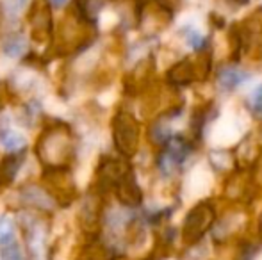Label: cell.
Instances as JSON below:
<instances>
[{"label":"cell","instance_id":"cell-3","mask_svg":"<svg viewBox=\"0 0 262 260\" xmlns=\"http://www.w3.org/2000/svg\"><path fill=\"white\" fill-rule=\"evenodd\" d=\"M246 77H248L246 73L237 72V69H223V72L220 73V86L223 87V89H234V87H237Z\"/></svg>","mask_w":262,"mask_h":260},{"label":"cell","instance_id":"cell-1","mask_svg":"<svg viewBox=\"0 0 262 260\" xmlns=\"http://www.w3.org/2000/svg\"><path fill=\"white\" fill-rule=\"evenodd\" d=\"M0 260H25L9 218H0Z\"/></svg>","mask_w":262,"mask_h":260},{"label":"cell","instance_id":"cell-4","mask_svg":"<svg viewBox=\"0 0 262 260\" xmlns=\"http://www.w3.org/2000/svg\"><path fill=\"white\" fill-rule=\"evenodd\" d=\"M24 49H25V39L21 38V36H11L6 41V45H4V52L11 57L20 56V54L24 52Z\"/></svg>","mask_w":262,"mask_h":260},{"label":"cell","instance_id":"cell-5","mask_svg":"<svg viewBox=\"0 0 262 260\" xmlns=\"http://www.w3.org/2000/svg\"><path fill=\"white\" fill-rule=\"evenodd\" d=\"M27 0H4V11L7 16H18L25 7Z\"/></svg>","mask_w":262,"mask_h":260},{"label":"cell","instance_id":"cell-6","mask_svg":"<svg viewBox=\"0 0 262 260\" xmlns=\"http://www.w3.org/2000/svg\"><path fill=\"white\" fill-rule=\"evenodd\" d=\"M252 107H253V111H255L257 114H262V84H260V86H257L255 91H253Z\"/></svg>","mask_w":262,"mask_h":260},{"label":"cell","instance_id":"cell-2","mask_svg":"<svg viewBox=\"0 0 262 260\" xmlns=\"http://www.w3.org/2000/svg\"><path fill=\"white\" fill-rule=\"evenodd\" d=\"M0 143H2V146L6 150L14 152V150L24 148L25 137L20 134V132L11 129V127H6V129H0Z\"/></svg>","mask_w":262,"mask_h":260},{"label":"cell","instance_id":"cell-7","mask_svg":"<svg viewBox=\"0 0 262 260\" xmlns=\"http://www.w3.org/2000/svg\"><path fill=\"white\" fill-rule=\"evenodd\" d=\"M64 2H66V0H52V4H54L55 7H61V6H62V4H64Z\"/></svg>","mask_w":262,"mask_h":260}]
</instances>
